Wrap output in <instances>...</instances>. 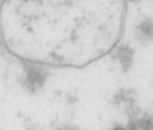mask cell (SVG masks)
<instances>
[{"label": "cell", "mask_w": 153, "mask_h": 130, "mask_svg": "<svg viewBox=\"0 0 153 130\" xmlns=\"http://www.w3.org/2000/svg\"><path fill=\"white\" fill-rule=\"evenodd\" d=\"M58 130H61V129H58Z\"/></svg>", "instance_id": "8992f818"}, {"label": "cell", "mask_w": 153, "mask_h": 130, "mask_svg": "<svg viewBox=\"0 0 153 130\" xmlns=\"http://www.w3.org/2000/svg\"><path fill=\"white\" fill-rule=\"evenodd\" d=\"M137 126L141 130H153V121L150 118H144L137 122Z\"/></svg>", "instance_id": "277c9868"}, {"label": "cell", "mask_w": 153, "mask_h": 130, "mask_svg": "<svg viewBox=\"0 0 153 130\" xmlns=\"http://www.w3.org/2000/svg\"><path fill=\"white\" fill-rule=\"evenodd\" d=\"M131 57H133V52H131L128 47H122V49H119V58H120V61L123 63V66H125V69L130 66V63H131Z\"/></svg>", "instance_id": "3957f363"}, {"label": "cell", "mask_w": 153, "mask_h": 130, "mask_svg": "<svg viewBox=\"0 0 153 130\" xmlns=\"http://www.w3.org/2000/svg\"><path fill=\"white\" fill-rule=\"evenodd\" d=\"M111 130H128V129H125V127H122V126H116V127H113Z\"/></svg>", "instance_id": "5b68a950"}, {"label": "cell", "mask_w": 153, "mask_h": 130, "mask_svg": "<svg viewBox=\"0 0 153 130\" xmlns=\"http://www.w3.org/2000/svg\"><path fill=\"white\" fill-rule=\"evenodd\" d=\"M45 78H47V75L42 69L34 67V66H25V85L31 91H34L39 86H42Z\"/></svg>", "instance_id": "6da1fadb"}, {"label": "cell", "mask_w": 153, "mask_h": 130, "mask_svg": "<svg viewBox=\"0 0 153 130\" xmlns=\"http://www.w3.org/2000/svg\"><path fill=\"white\" fill-rule=\"evenodd\" d=\"M139 30H141L142 36L153 39V22L152 20H144V22L139 24Z\"/></svg>", "instance_id": "7a4b0ae2"}]
</instances>
